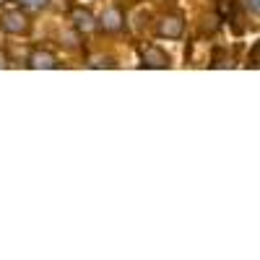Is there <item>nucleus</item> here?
Masks as SVG:
<instances>
[{"instance_id": "obj_1", "label": "nucleus", "mask_w": 260, "mask_h": 260, "mask_svg": "<svg viewBox=\"0 0 260 260\" xmlns=\"http://www.w3.org/2000/svg\"><path fill=\"white\" fill-rule=\"evenodd\" d=\"M0 26H3L6 31H11V34H21V31H26V16L21 13V11H8V13H3L0 16Z\"/></svg>"}, {"instance_id": "obj_2", "label": "nucleus", "mask_w": 260, "mask_h": 260, "mask_svg": "<svg viewBox=\"0 0 260 260\" xmlns=\"http://www.w3.org/2000/svg\"><path fill=\"white\" fill-rule=\"evenodd\" d=\"M143 65H148V68H167L169 65V57L159 50H146L143 52Z\"/></svg>"}, {"instance_id": "obj_3", "label": "nucleus", "mask_w": 260, "mask_h": 260, "mask_svg": "<svg viewBox=\"0 0 260 260\" xmlns=\"http://www.w3.org/2000/svg\"><path fill=\"white\" fill-rule=\"evenodd\" d=\"M31 65H34V68H55L57 60L52 55H47V52H34L31 55Z\"/></svg>"}, {"instance_id": "obj_4", "label": "nucleus", "mask_w": 260, "mask_h": 260, "mask_svg": "<svg viewBox=\"0 0 260 260\" xmlns=\"http://www.w3.org/2000/svg\"><path fill=\"white\" fill-rule=\"evenodd\" d=\"M180 31H182V21L180 18H167L161 24V34H167V37H177Z\"/></svg>"}, {"instance_id": "obj_5", "label": "nucleus", "mask_w": 260, "mask_h": 260, "mask_svg": "<svg viewBox=\"0 0 260 260\" xmlns=\"http://www.w3.org/2000/svg\"><path fill=\"white\" fill-rule=\"evenodd\" d=\"M102 24H104V29H110V31L120 29V13H117V11H107V13L102 16Z\"/></svg>"}, {"instance_id": "obj_6", "label": "nucleus", "mask_w": 260, "mask_h": 260, "mask_svg": "<svg viewBox=\"0 0 260 260\" xmlns=\"http://www.w3.org/2000/svg\"><path fill=\"white\" fill-rule=\"evenodd\" d=\"M76 24H78L83 31H89V29H94V18H91V13H86V11L81 13V11H78V13H76Z\"/></svg>"}, {"instance_id": "obj_7", "label": "nucleus", "mask_w": 260, "mask_h": 260, "mask_svg": "<svg viewBox=\"0 0 260 260\" xmlns=\"http://www.w3.org/2000/svg\"><path fill=\"white\" fill-rule=\"evenodd\" d=\"M50 3V0H21V6H26V8H45Z\"/></svg>"}, {"instance_id": "obj_8", "label": "nucleus", "mask_w": 260, "mask_h": 260, "mask_svg": "<svg viewBox=\"0 0 260 260\" xmlns=\"http://www.w3.org/2000/svg\"><path fill=\"white\" fill-rule=\"evenodd\" d=\"M247 8H250L252 16H257L260 13V0H247Z\"/></svg>"}]
</instances>
